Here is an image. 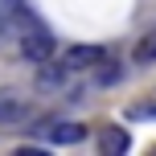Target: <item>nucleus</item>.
I'll return each mask as SVG.
<instances>
[{"label": "nucleus", "instance_id": "1", "mask_svg": "<svg viewBox=\"0 0 156 156\" xmlns=\"http://www.w3.org/2000/svg\"><path fill=\"white\" fill-rule=\"evenodd\" d=\"M21 58H25V62H33V66H41L45 58H54V37H49L45 29L33 25V29L21 37Z\"/></svg>", "mask_w": 156, "mask_h": 156}, {"label": "nucleus", "instance_id": "7", "mask_svg": "<svg viewBox=\"0 0 156 156\" xmlns=\"http://www.w3.org/2000/svg\"><path fill=\"white\" fill-rule=\"evenodd\" d=\"M132 58H136V66H152V62H156V29H148L140 41H136Z\"/></svg>", "mask_w": 156, "mask_h": 156}, {"label": "nucleus", "instance_id": "2", "mask_svg": "<svg viewBox=\"0 0 156 156\" xmlns=\"http://www.w3.org/2000/svg\"><path fill=\"white\" fill-rule=\"evenodd\" d=\"M45 140L49 144H62V148H70V144H82L86 140V127L82 123H66V119H49V127H45Z\"/></svg>", "mask_w": 156, "mask_h": 156}, {"label": "nucleus", "instance_id": "3", "mask_svg": "<svg viewBox=\"0 0 156 156\" xmlns=\"http://www.w3.org/2000/svg\"><path fill=\"white\" fill-rule=\"evenodd\" d=\"M103 58H107L103 45H74L70 54H66V70H94Z\"/></svg>", "mask_w": 156, "mask_h": 156}, {"label": "nucleus", "instance_id": "4", "mask_svg": "<svg viewBox=\"0 0 156 156\" xmlns=\"http://www.w3.org/2000/svg\"><path fill=\"white\" fill-rule=\"evenodd\" d=\"M66 62H58V58H45V62H41V70H37V86L41 90H62L66 86Z\"/></svg>", "mask_w": 156, "mask_h": 156}, {"label": "nucleus", "instance_id": "5", "mask_svg": "<svg viewBox=\"0 0 156 156\" xmlns=\"http://www.w3.org/2000/svg\"><path fill=\"white\" fill-rule=\"evenodd\" d=\"M127 148H132V136L123 127H103L99 132V152L103 156H123Z\"/></svg>", "mask_w": 156, "mask_h": 156}, {"label": "nucleus", "instance_id": "10", "mask_svg": "<svg viewBox=\"0 0 156 156\" xmlns=\"http://www.w3.org/2000/svg\"><path fill=\"white\" fill-rule=\"evenodd\" d=\"M115 78H119V66L103 58V62H99V82H115Z\"/></svg>", "mask_w": 156, "mask_h": 156}, {"label": "nucleus", "instance_id": "6", "mask_svg": "<svg viewBox=\"0 0 156 156\" xmlns=\"http://www.w3.org/2000/svg\"><path fill=\"white\" fill-rule=\"evenodd\" d=\"M25 119V103L16 99L12 90H0V127H12Z\"/></svg>", "mask_w": 156, "mask_h": 156}, {"label": "nucleus", "instance_id": "9", "mask_svg": "<svg viewBox=\"0 0 156 156\" xmlns=\"http://www.w3.org/2000/svg\"><path fill=\"white\" fill-rule=\"evenodd\" d=\"M127 115H132V119H144V115H156V90H152V99H148V103H136V107H127Z\"/></svg>", "mask_w": 156, "mask_h": 156}, {"label": "nucleus", "instance_id": "8", "mask_svg": "<svg viewBox=\"0 0 156 156\" xmlns=\"http://www.w3.org/2000/svg\"><path fill=\"white\" fill-rule=\"evenodd\" d=\"M21 21V0H0V33H8Z\"/></svg>", "mask_w": 156, "mask_h": 156}]
</instances>
